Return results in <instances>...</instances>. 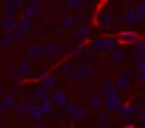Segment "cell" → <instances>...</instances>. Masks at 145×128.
I'll list each match as a JSON object with an SVG mask.
<instances>
[{
    "label": "cell",
    "mask_w": 145,
    "mask_h": 128,
    "mask_svg": "<svg viewBox=\"0 0 145 128\" xmlns=\"http://www.w3.org/2000/svg\"><path fill=\"white\" fill-rule=\"evenodd\" d=\"M115 47H117V40L112 37L98 39L93 44V50H97V51H114Z\"/></svg>",
    "instance_id": "1"
},
{
    "label": "cell",
    "mask_w": 145,
    "mask_h": 128,
    "mask_svg": "<svg viewBox=\"0 0 145 128\" xmlns=\"http://www.w3.org/2000/svg\"><path fill=\"white\" fill-rule=\"evenodd\" d=\"M142 19H144V16H141V14L137 12L135 7L127 9V12H125L124 16H122V22H124V24H127V26H134V24L139 23Z\"/></svg>",
    "instance_id": "2"
},
{
    "label": "cell",
    "mask_w": 145,
    "mask_h": 128,
    "mask_svg": "<svg viewBox=\"0 0 145 128\" xmlns=\"http://www.w3.org/2000/svg\"><path fill=\"white\" fill-rule=\"evenodd\" d=\"M117 88L121 91H128L131 88V78H129L128 71H124L120 74V77L117 78Z\"/></svg>",
    "instance_id": "3"
},
{
    "label": "cell",
    "mask_w": 145,
    "mask_h": 128,
    "mask_svg": "<svg viewBox=\"0 0 145 128\" xmlns=\"http://www.w3.org/2000/svg\"><path fill=\"white\" fill-rule=\"evenodd\" d=\"M104 104H105V107H107L110 111H118V110H121V107H122V101H121L117 95H114V97H107V98L104 100Z\"/></svg>",
    "instance_id": "4"
},
{
    "label": "cell",
    "mask_w": 145,
    "mask_h": 128,
    "mask_svg": "<svg viewBox=\"0 0 145 128\" xmlns=\"http://www.w3.org/2000/svg\"><path fill=\"white\" fill-rule=\"evenodd\" d=\"M51 98H53V101H51L53 105H57V107L65 105L67 104V100H68V97H67V94L64 91H54L51 94Z\"/></svg>",
    "instance_id": "5"
},
{
    "label": "cell",
    "mask_w": 145,
    "mask_h": 128,
    "mask_svg": "<svg viewBox=\"0 0 145 128\" xmlns=\"http://www.w3.org/2000/svg\"><path fill=\"white\" fill-rule=\"evenodd\" d=\"M137 39H138V34L135 33V31H122L120 36H118V40L120 41H122V43H134V41H137Z\"/></svg>",
    "instance_id": "6"
},
{
    "label": "cell",
    "mask_w": 145,
    "mask_h": 128,
    "mask_svg": "<svg viewBox=\"0 0 145 128\" xmlns=\"http://www.w3.org/2000/svg\"><path fill=\"white\" fill-rule=\"evenodd\" d=\"M27 51H29V56L30 57H41L43 54H44V50H43V47L40 46V44H30L29 46V48H27Z\"/></svg>",
    "instance_id": "7"
},
{
    "label": "cell",
    "mask_w": 145,
    "mask_h": 128,
    "mask_svg": "<svg viewBox=\"0 0 145 128\" xmlns=\"http://www.w3.org/2000/svg\"><path fill=\"white\" fill-rule=\"evenodd\" d=\"M138 110H137V107L135 105H132V104H128V105H124V107H121V110L118 111V117H121V118H124V117H129V115H132L134 112H137Z\"/></svg>",
    "instance_id": "8"
},
{
    "label": "cell",
    "mask_w": 145,
    "mask_h": 128,
    "mask_svg": "<svg viewBox=\"0 0 145 128\" xmlns=\"http://www.w3.org/2000/svg\"><path fill=\"white\" fill-rule=\"evenodd\" d=\"M27 112H29V117H30L31 120H34V121L39 120V118L41 117V114H43L41 110H40V107H39V105H34V104H33V107H31L30 110H27Z\"/></svg>",
    "instance_id": "9"
},
{
    "label": "cell",
    "mask_w": 145,
    "mask_h": 128,
    "mask_svg": "<svg viewBox=\"0 0 145 128\" xmlns=\"http://www.w3.org/2000/svg\"><path fill=\"white\" fill-rule=\"evenodd\" d=\"M54 83H56L54 76H46V77L43 78V81H41V86H43L44 90H50V88L54 87Z\"/></svg>",
    "instance_id": "10"
},
{
    "label": "cell",
    "mask_w": 145,
    "mask_h": 128,
    "mask_svg": "<svg viewBox=\"0 0 145 128\" xmlns=\"http://www.w3.org/2000/svg\"><path fill=\"white\" fill-rule=\"evenodd\" d=\"M5 13H6V19H14L16 17V7L14 3H10L7 6H5Z\"/></svg>",
    "instance_id": "11"
},
{
    "label": "cell",
    "mask_w": 145,
    "mask_h": 128,
    "mask_svg": "<svg viewBox=\"0 0 145 128\" xmlns=\"http://www.w3.org/2000/svg\"><path fill=\"white\" fill-rule=\"evenodd\" d=\"M33 97H34V98H37V100L46 101V100L48 98V94H47V91H46L44 88H37V90H34V91H33Z\"/></svg>",
    "instance_id": "12"
},
{
    "label": "cell",
    "mask_w": 145,
    "mask_h": 128,
    "mask_svg": "<svg viewBox=\"0 0 145 128\" xmlns=\"http://www.w3.org/2000/svg\"><path fill=\"white\" fill-rule=\"evenodd\" d=\"M16 24H17V22H16L14 19H5L3 23H2V29L6 30V31H9V30H12Z\"/></svg>",
    "instance_id": "13"
},
{
    "label": "cell",
    "mask_w": 145,
    "mask_h": 128,
    "mask_svg": "<svg viewBox=\"0 0 145 128\" xmlns=\"http://www.w3.org/2000/svg\"><path fill=\"white\" fill-rule=\"evenodd\" d=\"M88 105L91 107V110H98V108L103 105V101H101V98H98V97H90Z\"/></svg>",
    "instance_id": "14"
},
{
    "label": "cell",
    "mask_w": 145,
    "mask_h": 128,
    "mask_svg": "<svg viewBox=\"0 0 145 128\" xmlns=\"http://www.w3.org/2000/svg\"><path fill=\"white\" fill-rule=\"evenodd\" d=\"M40 110H41V112H43V114H50V112H51V110H53V103H51L50 100L43 101V103H41V105H40Z\"/></svg>",
    "instance_id": "15"
},
{
    "label": "cell",
    "mask_w": 145,
    "mask_h": 128,
    "mask_svg": "<svg viewBox=\"0 0 145 128\" xmlns=\"http://www.w3.org/2000/svg\"><path fill=\"white\" fill-rule=\"evenodd\" d=\"M12 37H13V41L22 43L24 40V31H22L20 29H14V31L12 33Z\"/></svg>",
    "instance_id": "16"
},
{
    "label": "cell",
    "mask_w": 145,
    "mask_h": 128,
    "mask_svg": "<svg viewBox=\"0 0 145 128\" xmlns=\"http://www.w3.org/2000/svg\"><path fill=\"white\" fill-rule=\"evenodd\" d=\"M30 24H31L30 19H29V17H24V19H22V20L19 22V29H20L22 31H26V30H29Z\"/></svg>",
    "instance_id": "17"
},
{
    "label": "cell",
    "mask_w": 145,
    "mask_h": 128,
    "mask_svg": "<svg viewBox=\"0 0 145 128\" xmlns=\"http://www.w3.org/2000/svg\"><path fill=\"white\" fill-rule=\"evenodd\" d=\"M84 115H86V108H83V107H77V110L74 111V115H72V118L81 120V118H84Z\"/></svg>",
    "instance_id": "18"
},
{
    "label": "cell",
    "mask_w": 145,
    "mask_h": 128,
    "mask_svg": "<svg viewBox=\"0 0 145 128\" xmlns=\"http://www.w3.org/2000/svg\"><path fill=\"white\" fill-rule=\"evenodd\" d=\"M88 34H90V30H88L87 26H81V27L78 29V31H77V36H78L80 39H86Z\"/></svg>",
    "instance_id": "19"
},
{
    "label": "cell",
    "mask_w": 145,
    "mask_h": 128,
    "mask_svg": "<svg viewBox=\"0 0 145 128\" xmlns=\"http://www.w3.org/2000/svg\"><path fill=\"white\" fill-rule=\"evenodd\" d=\"M34 6H39V3H37V2H36V3H31V6L26 9V14H27V16L37 14V12H39V7H34Z\"/></svg>",
    "instance_id": "20"
},
{
    "label": "cell",
    "mask_w": 145,
    "mask_h": 128,
    "mask_svg": "<svg viewBox=\"0 0 145 128\" xmlns=\"http://www.w3.org/2000/svg\"><path fill=\"white\" fill-rule=\"evenodd\" d=\"M101 22H103L104 24H111V23H112V13H110V12H104V13H103V19H101Z\"/></svg>",
    "instance_id": "21"
},
{
    "label": "cell",
    "mask_w": 145,
    "mask_h": 128,
    "mask_svg": "<svg viewBox=\"0 0 145 128\" xmlns=\"http://www.w3.org/2000/svg\"><path fill=\"white\" fill-rule=\"evenodd\" d=\"M98 120H100V124H107L108 121H110V112L108 111H103L101 114H100V117H98Z\"/></svg>",
    "instance_id": "22"
},
{
    "label": "cell",
    "mask_w": 145,
    "mask_h": 128,
    "mask_svg": "<svg viewBox=\"0 0 145 128\" xmlns=\"http://www.w3.org/2000/svg\"><path fill=\"white\" fill-rule=\"evenodd\" d=\"M124 58V51L122 50H114L112 51V60L114 61H121Z\"/></svg>",
    "instance_id": "23"
},
{
    "label": "cell",
    "mask_w": 145,
    "mask_h": 128,
    "mask_svg": "<svg viewBox=\"0 0 145 128\" xmlns=\"http://www.w3.org/2000/svg\"><path fill=\"white\" fill-rule=\"evenodd\" d=\"M3 104H5L6 108H12V107L14 105V97H13V95H7V97L3 100Z\"/></svg>",
    "instance_id": "24"
},
{
    "label": "cell",
    "mask_w": 145,
    "mask_h": 128,
    "mask_svg": "<svg viewBox=\"0 0 145 128\" xmlns=\"http://www.w3.org/2000/svg\"><path fill=\"white\" fill-rule=\"evenodd\" d=\"M77 110V105H74V104H65V114H68V115H74V111Z\"/></svg>",
    "instance_id": "25"
},
{
    "label": "cell",
    "mask_w": 145,
    "mask_h": 128,
    "mask_svg": "<svg viewBox=\"0 0 145 128\" xmlns=\"http://www.w3.org/2000/svg\"><path fill=\"white\" fill-rule=\"evenodd\" d=\"M56 51H57V47L54 46V43H48V44L46 46V53H47L48 56H53Z\"/></svg>",
    "instance_id": "26"
},
{
    "label": "cell",
    "mask_w": 145,
    "mask_h": 128,
    "mask_svg": "<svg viewBox=\"0 0 145 128\" xmlns=\"http://www.w3.org/2000/svg\"><path fill=\"white\" fill-rule=\"evenodd\" d=\"M63 24H64V27H71L72 24H74V19H72V16H65L63 19Z\"/></svg>",
    "instance_id": "27"
},
{
    "label": "cell",
    "mask_w": 145,
    "mask_h": 128,
    "mask_svg": "<svg viewBox=\"0 0 145 128\" xmlns=\"http://www.w3.org/2000/svg\"><path fill=\"white\" fill-rule=\"evenodd\" d=\"M12 43H13L12 34H5V36H3V47H9Z\"/></svg>",
    "instance_id": "28"
},
{
    "label": "cell",
    "mask_w": 145,
    "mask_h": 128,
    "mask_svg": "<svg viewBox=\"0 0 145 128\" xmlns=\"http://www.w3.org/2000/svg\"><path fill=\"white\" fill-rule=\"evenodd\" d=\"M135 67L138 69V71H141L142 74H145V60H139L135 63Z\"/></svg>",
    "instance_id": "29"
},
{
    "label": "cell",
    "mask_w": 145,
    "mask_h": 128,
    "mask_svg": "<svg viewBox=\"0 0 145 128\" xmlns=\"http://www.w3.org/2000/svg\"><path fill=\"white\" fill-rule=\"evenodd\" d=\"M67 6H72L71 7L72 10H78V9H81L83 3L81 2H67Z\"/></svg>",
    "instance_id": "30"
},
{
    "label": "cell",
    "mask_w": 145,
    "mask_h": 128,
    "mask_svg": "<svg viewBox=\"0 0 145 128\" xmlns=\"http://www.w3.org/2000/svg\"><path fill=\"white\" fill-rule=\"evenodd\" d=\"M81 71L84 73L86 78H87V77H90V76H93V69H91L90 66H84V67H81Z\"/></svg>",
    "instance_id": "31"
},
{
    "label": "cell",
    "mask_w": 145,
    "mask_h": 128,
    "mask_svg": "<svg viewBox=\"0 0 145 128\" xmlns=\"http://www.w3.org/2000/svg\"><path fill=\"white\" fill-rule=\"evenodd\" d=\"M135 78H137V81H138L139 84H144V83H145V74H142L141 71H137V73H135Z\"/></svg>",
    "instance_id": "32"
},
{
    "label": "cell",
    "mask_w": 145,
    "mask_h": 128,
    "mask_svg": "<svg viewBox=\"0 0 145 128\" xmlns=\"http://www.w3.org/2000/svg\"><path fill=\"white\" fill-rule=\"evenodd\" d=\"M135 9H137V12H138V13H139L141 16H145V2L139 3V5H138V6H137Z\"/></svg>",
    "instance_id": "33"
},
{
    "label": "cell",
    "mask_w": 145,
    "mask_h": 128,
    "mask_svg": "<svg viewBox=\"0 0 145 128\" xmlns=\"http://www.w3.org/2000/svg\"><path fill=\"white\" fill-rule=\"evenodd\" d=\"M138 124L145 125V111H139L138 112Z\"/></svg>",
    "instance_id": "34"
},
{
    "label": "cell",
    "mask_w": 145,
    "mask_h": 128,
    "mask_svg": "<svg viewBox=\"0 0 145 128\" xmlns=\"http://www.w3.org/2000/svg\"><path fill=\"white\" fill-rule=\"evenodd\" d=\"M20 73H23V74H27L29 73V63H22V67H20Z\"/></svg>",
    "instance_id": "35"
},
{
    "label": "cell",
    "mask_w": 145,
    "mask_h": 128,
    "mask_svg": "<svg viewBox=\"0 0 145 128\" xmlns=\"http://www.w3.org/2000/svg\"><path fill=\"white\" fill-rule=\"evenodd\" d=\"M137 124H138V118H134V117L128 118V122H127L128 127H134V125H137Z\"/></svg>",
    "instance_id": "36"
},
{
    "label": "cell",
    "mask_w": 145,
    "mask_h": 128,
    "mask_svg": "<svg viewBox=\"0 0 145 128\" xmlns=\"http://www.w3.org/2000/svg\"><path fill=\"white\" fill-rule=\"evenodd\" d=\"M137 48H141V50H145V37L137 41Z\"/></svg>",
    "instance_id": "37"
},
{
    "label": "cell",
    "mask_w": 145,
    "mask_h": 128,
    "mask_svg": "<svg viewBox=\"0 0 145 128\" xmlns=\"http://www.w3.org/2000/svg\"><path fill=\"white\" fill-rule=\"evenodd\" d=\"M77 19H78V20H80V22H83V23H86V22H87V19H88V17H87V16H86V14H83V13H78V16H77Z\"/></svg>",
    "instance_id": "38"
},
{
    "label": "cell",
    "mask_w": 145,
    "mask_h": 128,
    "mask_svg": "<svg viewBox=\"0 0 145 128\" xmlns=\"http://www.w3.org/2000/svg\"><path fill=\"white\" fill-rule=\"evenodd\" d=\"M86 56H87V58H90V57L93 58V57H94V50H91V48L87 50V51H86Z\"/></svg>",
    "instance_id": "39"
},
{
    "label": "cell",
    "mask_w": 145,
    "mask_h": 128,
    "mask_svg": "<svg viewBox=\"0 0 145 128\" xmlns=\"http://www.w3.org/2000/svg\"><path fill=\"white\" fill-rule=\"evenodd\" d=\"M139 103H141V105H142V108H145V95H142V97L139 98Z\"/></svg>",
    "instance_id": "40"
},
{
    "label": "cell",
    "mask_w": 145,
    "mask_h": 128,
    "mask_svg": "<svg viewBox=\"0 0 145 128\" xmlns=\"http://www.w3.org/2000/svg\"><path fill=\"white\" fill-rule=\"evenodd\" d=\"M5 110H6V107H5L3 101H0V112H5Z\"/></svg>",
    "instance_id": "41"
},
{
    "label": "cell",
    "mask_w": 145,
    "mask_h": 128,
    "mask_svg": "<svg viewBox=\"0 0 145 128\" xmlns=\"http://www.w3.org/2000/svg\"><path fill=\"white\" fill-rule=\"evenodd\" d=\"M24 108L23 107H16V114H22V111H23Z\"/></svg>",
    "instance_id": "42"
},
{
    "label": "cell",
    "mask_w": 145,
    "mask_h": 128,
    "mask_svg": "<svg viewBox=\"0 0 145 128\" xmlns=\"http://www.w3.org/2000/svg\"><path fill=\"white\" fill-rule=\"evenodd\" d=\"M31 128H44V127H43L41 124H34V125H33Z\"/></svg>",
    "instance_id": "43"
},
{
    "label": "cell",
    "mask_w": 145,
    "mask_h": 128,
    "mask_svg": "<svg viewBox=\"0 0 145 128\" xmlns=\"http://www.w3.org/2000/svg\"><path fill=\"white\" fill-rule=\"evenodd\" d=\"M57 118H58V121H61L63 120V112H58L57 114Z\"/></svg>",
    "instance_id": "44"
},
{
    "label": "cell",
    "mask_w": 145,
    "mask_h": 128,
    "mask_svg": "<svg viewBox=\"0 0 145 128\" xmlns=\"http://www.w3.org/2000/svg\"><path fill=\"white\" fill-rule=\"evenodd\" d=\"M2 95H5V88L0 87V97H2Z\"/></svg>",
    "instance_id": "45"
},
{
    "label": "cell",
    "mask_w": 145,
    "mask_h": 128,
    "mask_svg": "<svg viewBox=\"0 0 145 128\" xmlns=\"http://www.w3.org/2000/svg\"><path fill=\"white\" fill-rule=\"evenodd\" d=\"M90 128H98V127H90Z\"/></svg>",
    "instance_id": "46"
},
{
    "label": "cell",
    "mask_w": 145,
    "mask_h": 128,
    "mask_svg": "<svg viewBox=\"0 0 145 128\" xmlns=\"http://www.w3.org/2000/svg\"><path fill=\"white\" fill-rule=\"evenodd\" d=\"M142 33H144V36H145V29H144V31H142Z\"/></svg>",
    "instance_id": "47"
},
{
    "label": "cell",
    "mask_w": 145,
    "mask_h": 128,
    "mask_svg": "<svg viewBox=\"0 0 145 128\" xmlns=\"http://www.w3.org/2000/svg\"><path fill=\"white\" fill-rule=\"evenodd\" d=\"M60 128H65V127H60Z\"/></svg>",
    "instance_id": "48"
},
{
    "label": "cell",
    "mask_w": 145,
    "mask_h": 128,
    "mask_svg": "<svg viewBox=\"0 0 145 128\" xmlns=\"http://www.w3.org/2000/svg\"><path fill=\"white\" fill-rule=\"evenodd\" d=\"M144 20H145V16H144Z\"/></svg>",
    "instance_id": "49"
},
{
    "label": "cell",
    "mask_w": 145,
    "mask_h": 128,
    "mask_svg": "<svg viewBox=\"0 0 145 128\" xmlns=\"http://www.w3.org/2000/svg\"><path fill=\"white\" fill-rule=\"evenodd\" d=\"M0 128H2V125H0Z\"/></svg>",
    "instance_id": "50"
}]
</instances>
